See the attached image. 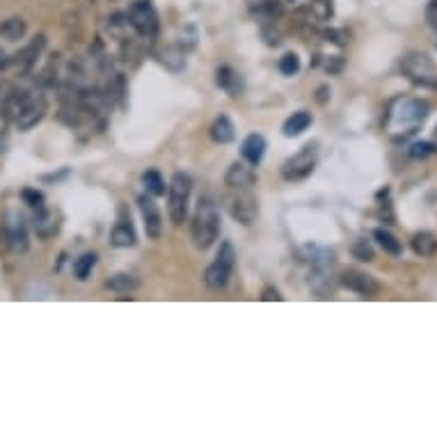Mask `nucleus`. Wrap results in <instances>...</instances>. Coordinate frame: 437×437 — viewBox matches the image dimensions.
<instances>
[{
  "label": "nucleus",
  "mask_w": 437,
  "mask_h": 437,
  "mask_svg": "<svg viewBox=\"0 0 437 437\" xmlns=\"http://www.w3.org/2000/svg\"><path fill=\"white\" fill-rule=\"evenodd\" d=\"M220 234V213L211 200H202L193 218V241L197 250H209L218 241Z\"/></svg>",
  "instance_id": "f257e3e1"
},
{
  "label": "nucleus",
  "mask_w": 437,
  "mask_h": 437,
  "mask_svg": "<svg viewBox=\"0 0 437 437\" xmlns=\"http://www.w3.org/2000/svg\"><path fill=\"white\" fill-rule=\"evenodd\" d=\"M234 268H236V250H234L232 243L225 241L220 245V252H218L216 261L206 268L204 284L209 286L211 291H222V288L229 284V277H232Z\"/></svg>",
  "instance_id": "f03ea898"
},
{
  "label": "nucleus",
  "mask_w": 437,
  "mask_h": 437,
  "mask_svg": "<svg viewBox=\"0 0 437 437\" xmlns=\"http://www.w3.org/2000/svg\"><path fill=\"white\" fill-rule=\"evenodd\" d=\"M403 73L415 85L422 87H437V64L426 53H410L401 62Z\"/></svg>",
  "instance_id": "7ed1b4c3"
},
{
  "label": "nucleus",
  "mask_w": 437,
  "mask_h": 437,
  "mask_svg": "<svg viewBox=\"0 0 437 437\" xmlns=\"http://www.w3.org/2000/svg\"><path fill=\"white\" fill-rule=\"evenodd\" d=\"M191 177L184 175V172H177L172 177L168 191H170V220L172 225H184L186 222V213H188V200H191Z\"/></svg>",
  "instance_id": "20e7f679"
},
{
  "label": "nucleus",
  "mask_w": 437,
  "mask_h": 437,
  "mask_svg": "<svg viewBox=\"0 0 437 437\" xmlns=\"http://www.w3.org/2000/svg\"><path fill=\"white\" fill-rule=\"evenodd\" d=\"M428 114V103L419 98H406L399 101V108H394L390 114V124L397 128H406V135L415 133L417 124L424 121Z\"/></svg>",
  "instance_id": "39448f33"
},
{
  "label": "nucleus",
  "mask_w": 437,
  "mask_h": 437,
  "mask_svg": "<svg viewBox=\"0 0 437 437\" xmlns=\"http://www.w3.org/2000/svg\"><path fill=\"white\" fill-rule=\"evenodd\" d=\"M316 163H318V151L314 145H307L302 147V149L291 156L284 165H282V177L286 181H302L307 179L311 172L316 170Z\"/></svg>",
  "instance_id": "423d86ee"
},
{
  "label": "nucleus",
  "mask_w": 437,
  "mask_h": 437,
  "mask_svg": "<svg viewBox=\"0 0 437 437\" xmlns=\"http://www.w3.org/2000/svg\"><path fill=\"white\" fill-rule=\"evenodd\" d=\"M128 21L142 37H156V32H158V14H156L149 0H138V3L131 5Z\"/></svg>",
  "instance_id": "0eeeda50"
},
{
  "label": "nucleus",
  "mask_w": 437,
  "mask_h": 437,
  "mask_svg": "<svg viewBox=\"0 0 437 437\" xmlns=\"http://www.w3.org/2000/svg\"><path fill=\"white\" fill-rule=\"evenodd\" d=\"M44 112H46L44 98L23 94L19 98V105L14 108V121L21 131H30L32 126H37V124L41 121Z\"/></svg>",
  "instance_id": "6e6552de"
},
{
  "label": "nucleus",
  "mask_w": 437,
  "mask_h": 437,
  "mask_svg": "<svg viewBox=\"0 0 437 437\" xmlns=\"http://www.w3.org/2000/svg\"><path fill=\"white\" fill-rule=\"evenodd\" d=\"M232 216H234V220H238L245 227L254 225L257 218H259L257 197H254L252 193H247V191H241L232 200Z\"/></svg>",
  "instance_id": "1a4fd4ad"
},
{
  "label": "nucleus",
  "mask_w": 437,
  "mask_h": 437,
  "mask_svg": "<svg viewBox=\"0 0 437 437\" xmlns=\"http://www.w3.org/2000/svg\"><path fill=\"white\" fill-rule=\"evenodd\" d=\"M138 204H140V213H142V220H145L147 236H149L151 241H158L163 234V218H161L158 206H156L151 197H147V195L140 197Z\"/></svg>",
  "instance_id": "9d476101"
},
{
  "label": "nucleus",
  "mask_w": 437,
  "mask_h": 437,
  "mask_svg": "<svg viewBox=\"0 0 437 437\" xmlns=\"http://www.w3.org/2000/svg\"><path fill=\"white\" fill-rule=\"evenodd\" d=\"M341 284L348 288V291L364 295V298H371V295H376L378 291H380V284H378L371 275L360 273V270H346V273L341 275Z\"/></svg>",
  "instance_id": "9b49d317"
},
{
  "label": "nucleus",
  "mask_w": 437,
  "mask_h": 437,
  "mask_svg": "<svg viewBox=\"0 0 437 437\" xmlns=\"http://www.w3.org/2000/svg\"><path fill=\"white\" fill-rule=\"evenodd\" d=\"M5 229H7V238H10V245L14 250H19V252L28 250V229L19 213H10V216H7Z\"/></svg>",
  "instance_id": "f8f14e48"
},
{
  "label": "nucleus",
  "mask_w": 437,
  "mask_h": 437,
  "mask_svg": "<svg viewBox=\"0 0 437 437\" xmlns=\"http://www.w3.org/2000/svg\"><path fill=\"white\" fill-rule=\"evenodd\" d=\"M227 186L229 188H236V191H247L252 184H254V172L247 168L245 163H234L232 168L227 170Z\"/></svg>",
  "instance_id": "ddd939ff"
},
{
  "label": "nucleus",
  "mask_w": 437,
  "mask_h": 437,
  "mask_svg": "<svg viewBox=\"0 0 437 437\" xmlns=\"http://www.w3.org/2000/svg\"><path fill=\"white\" fill-rule=\"evenodd\" d=\"M241 154L243 158L250 163V165H259L263 154H266V140L259 133H250L245 140H243V147H241Z\"/></svg>",
  "instance_id": "4468645a"
},
{
  "label": "nucleus",
  "mask_w": 437,
  "mask_h": 437,
  "mask_svg": "<svg viewBox=\"0 0 437 437\" xmlns=\"http://www.w3.org/2000/svg\"><path fill=\"white\" fill-rule=\"evenodd\" d=\"M216 82H218V87L225 89L229 96H241V92H243V82L232 67H220Z\"/></svg>",
  "instance_id": "2eb2a0df"
},
{
  "label": "nucleus",
  "mask_w": 437,
  "mask_h": 437,
  "mask_svg": "<svg viewBox=\"0 0 437 437\" xmlns=\"http://www.w3.org/2000/svg\"><path fill=\"white\" fill-rule=\"evenodd\" d=\"M412 250L419 257H433L437 252V238L431 232H419L412 236Z\"/></svg>",
  "instance_id": "dca6fc26"
},
{
  "label": "nucleus",
  "mask_w": 437,
  "mask_h": 437,
  "mask_svg": "<svg viewBox=\"0 0 437 437\" xmlns=\"http://www.w3.org/2000/svg\"><path fill=\"white\" fill-rule=\"evenodd\" d=\"M311 126V114L309 112H293L291 117L284 121V135L286 138H293V135H300L302 131H307Z\"/></svg>",
  "instance_id": "f3484780"
},
{
  "label": "nucleus",
  "mask_w": 437,
  "mask_h": 437,
  "mask_svg": "<svg viewBox=\"0 0 437 437\" xmlns=\"http://www.w3.org/2000/svg\"><path fill=\"white\" fill-rule=\"evenodd\" d=\"M110 241H112L114 247H133L135 245V232H133V227H131L126 220H119L117 225H114V229H112Z\"/></svg>",
  "instance_id": "a211bd4d"
},
{
  "label": "nucleus",
  "mask_w": 437,
  "mask_h": 437,
  "mask_svg": "<svg viewBox=\"0 0 437 437\" xmlns=\"http://www.w3.org/2000/svg\"><path fill=\"white\" fill-rule=\"evenodd\" d=\"M234 135H236L234 133V124H232V119H229V117H225V114H222V117H218L216 121H213L211 138L216 140V142L227 145V142H232Z\"/></svg>",
  "instance_id": "6ab92c4d"
},
{
  "label": "nucleus",
  "mask_w": 437,
  "mask_h": 437,
  "mask_svg": "<svg viewBox=\"0 0 437 437\" xmlns=\"http://www.w3.org/2000/svg\"><path fill=\"white\" fill-rule=\"evenodd\" d=\"M0 35H3L7 41H19L23 35H26V21L21 16H12L0 23Z\"/></svg>",
  "instance_id": "aec40b11"
},
{
  "label": "nucleus",
  "mask_w": 437,
  "mask_h": 437,
  "mask_svg": "<svg viewBox=\"0 0 437 437\" xmlns=\"http://www.w3.org/2000/svg\"><path fill=\"white\" fill-rule=\"evenodd\" d=\"M373 238H376L378 245H380L387 254H392V257H399V254L403 252L401 241H399V238L394 236V234L387 232V229H376V232H373Z\"/></svg>",
  "instance_id": "412c9836"
},
{
  "label": "nucleus",
  "mask_w": 437,
  "mask_h": 437,
  "mask_svg": "<svg viewBox=\"0 0 437 437\" xmlns=\"http://www.w3.org/2000/svg\"><path fill=\"white\" fill-rule=\"evenodd\" d=\"M35 232L41 238H48V236H53L57 232V225L53 222V213L46 211L44 206H41L39 213H37V218H35Z\"/></svg>",
  "instance_id": "4be33fe9"
},
{
  "label": "nucleus",
  "mask_w": 437,
  "mask_h": 437,
  "mask_svg": "<svg viewBox=\"0 0 437 437\" xmlns=\"http://www.w3.org/2000/svg\"><path fill=\"white\" fill-rule=\"evenodd\" d=\"M105 286H108L110 291H114V293L126 295V293H133L135 288L140 286V282L135 277H131V275H114V277L108 279V282H105Z\"/></svg>",
  "instance_id": "5701e85b"
},
{
  "label": "nucleus",
  "mask_w": 437,
  "mask_h": 437,
  "mask_svg": "<svg viewBox=\"0 0 437 437\" xmlns=\"http://www.w3.org/2000/svg\"><path fill=\"white\" fill-rule=\"evenodd\" d=\"M309 12L318 23H325L334 16V0H311Z\"/></svg>",
  "instance_id": "b1692460"
},
{
  "label": "nucleus",
  "mask_w": 437,
  "mask_h": 437,
  "mask_svg": "<svg viewBox=\"0 0 437 437\" xmlns=\"http://www.w3.org/2000/svg\"><path fill=\"white\" fill-rule=\"evenodd\" d=\"M142 184H145L147 193H149L151 197L165 195V179L161 177V172H156V170L145 172V175H142Z\"/></svg>",
  "instance_id": "393cba45"
},
{
  "label": "nucleus",
  "mask_w": 437,
  "mask_h": 437,
  "mask_svg": "<svg viewBox=\"0 0 437 437\" xmlns=\"http://www.w3.org/2000/svg\"><path fill=\"white\" fill-rule=\"evenodd\" d=\"M94 263H96V254H92V252L82 254V257L76 263H73V273H76L78 279H87L89 273H92Z\"/></svg>",
  "instance_id": "a878e982"
},
{
  "label": "nucleus",
  "mask_w": 437,
  "mask_h": 437,
  "mask_svg": "<svg viewBox=\"0 0 437 437\" xmlns=\"http://www.w3.org/2000/svg\"><path fill=\"white\" fill-rule=\"evenodd\" d=\"M279 71L284 73V76H295V73L300 71V57L295 55V53H286L279 57Z\"/></svg>",
  "instance_id": "bb28decb"
},
{
  "label": "nucleus",
  "mask_w": 437,
  "mask_h": 437,
  "mask_svg": "<svg viewBox=\"0 0 437 437\" xmlns=\"http://www.w3.org/2000/svg\"><path fill=\"white\" fill-rule=\"evenodd\" d=\"M353 257L360 261H373L376 254L369 241H355V245H353Z\"/></svg>",
  "instance_id": "cd10ccee"
},
{
  "label": "nucleus",
  "mask_w": 437,
  "mask_h": 437,
  "mask_svg": "<svg viewBox=\"0 0 437 437\" xmlns=\"http://www.w3.org/2000/svg\"><path fill=\"white\" fill-rule=\"evenodd\" d=\"M437 149H435V145L433 142H417V145H412V149H410V156L412 158H428V156H433Z\"/></svg>",
  "instance_id": "c85d7f7f"
},
{
  "label": "nucleus",
  "mask_w": 437,
  "mask_h": 437,
  "mask_svg": "<svg viewBox=\"0 0 437 437\" xmlns=\"http://www.w3.org/2000/svg\"><path fill=\"white\" fill-rule=\"evenodd\" d=\"M21 197H23V202H26L28 206H32V209H41V206H44V195H41L39 191H35V188H26V191L21 193Z\"/></svg>",
  "instance_id": "c756f323"
},
{
  "label": "nucleus",
  "mask_w": 437,
  "mask_h": 437,
  "mask_svg": "<svg viewBox=\"0 0 437 437\" xmlns=\"http://www.w3.org/2000/svg\"><path fill=\"white\" fill-rule=\"evenodd\" d=\"M426 16H428V23L437 30V0H431V5H428V10H426Z\"/></svg>",
  "instance_id": "7c9ffc66"
},
{
  "label": "nucleus",
  "mask_w": 437,
  "mask_h": 437,
  "mask_svg": "<svg viewBox=\"0 0 437 437\" xmlns=\"http://www.w3.org/2000/svg\"><path fill=\"white\" fill-rule=\"evenodd\" d=\"M261 300H266V302H270V300H282V295H279V291L277 288H266V291H263V295H261Z\"/></svg>",
  "instance_id": "2f4dec72"
}]
</instances>
